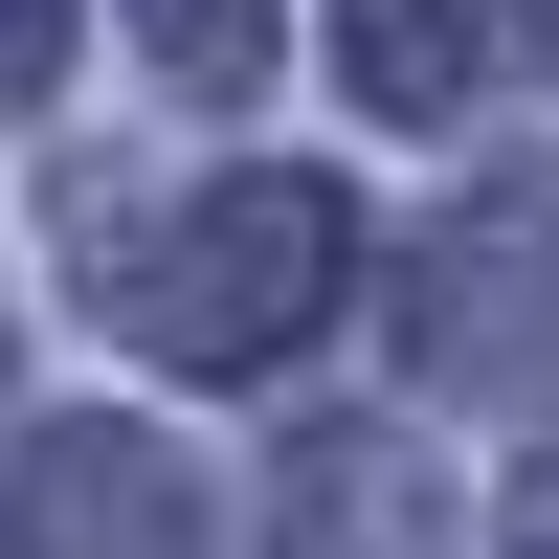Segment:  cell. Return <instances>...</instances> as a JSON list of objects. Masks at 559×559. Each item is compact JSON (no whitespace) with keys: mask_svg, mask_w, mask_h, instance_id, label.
Masks as SVG:
<instances>
[{"mask_svg":"<svg viewBox=\"0 0 559 559\" xmlns=\"http://www.w3.org/2000/svg\"><path fill=\"white\" fill-rule=\"evenodd\" d=\"M112 313H134V358H179V381H292V358L358 313V202L292 179V157H247V179H202L179 224L112 247Z\"/></svg>","mask_w":559,"mask_h":559,"instance_id":"6da1fadb","label":"cell"},{"mask_svg":"<svg viewBox=\"0 0 559 559\" xmlns=\"http://www.w3.org/2000/svg\"><path fill=\"white\" fill-rule=\"evenodd\" d=\"M403 358L492 426H559V179H492L403 247Z\"/></svg>","mask_w":559,"mask_h":559,"instance_id":"7a4b0ae2","label":"cell"},{"mask_svg":"<svg viewBox=\"0 0 559 559\" xmlns=\"http://www.w3.org/2000/svg\"><path fill=\"white\" fill-rule=\"evenodd\" d=\"M0 559H202V471L157 426H45L0 471Z\"/></svg>","mask_w":559,"mask_h":559,"instance_id":"3957f363","label":"cell"},{"mask_svg":"<svg viewBox=\"0 0 559 559\" xmlns=\"http://www.w3.org/2000/svg\"><path fill=\"white\" fill-rule=\"evenodd\" d=\"M537 23L559 0H336V68H358L381 134H448V112H492V90L537 68Z\"/></svg>","mask_w":559,"mask_h":559,"instance_id":"277c9868","label":"cell"},{"mask_svg":"<svg viewBox=\"0 0 559 559\" xmlns=\"http://www.w3.org/2000/svg\"><path fill=\"white\" fill-rule=\"evenodd\" d=\"M269 559H448V448L313 426L292 471H269Z\"/></svg>","mask_w":559,"mask_h":559,"instance_id":"5b68a950","label":"cell"},{"mask_svg":"<svg viewBox=\"0 0 559 559\" xmlns=\"http://www.w3.org/2000/svg\"><path fill=\"white\" fill-rule=\"evenodd\" d=\"M134 45H157V90H179V112H247V90H269V45H292V0H134Z\"/></svg>","mask_w":559,"mask_h":559,"instance_id":"8992f818","label":"cell"},{"mask_svg":"<svg viewBox=\"0 0 559 559\" xmlns=\"http://www.w3.org/2000/svg\"><path fill=\"white\" fill-rule=\"evenodd\" d=\"M45 45H68V0H0V112L45 90Z\"/></svg>","mask_w":559,"mask_h":559,"instance_id":"52a82bcc","label":"cell"}]
</instances>
